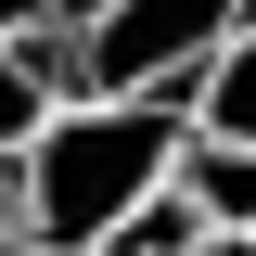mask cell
Here are the masks:
<instances>
[{
    "label": "cell",
    "mask_w": 256,
    "mask_h": 256,
    "mask_svg": "<svg viewBox=\"0 0 256 256\" xmlns=\"http://www.w3.org/2000/svg\"><path fill=\"white\" fill-rule=\"evenodd\" d=\"M180 102L166 90H64L13 154V244H90L141 180H166Z\"/></svg>",
    "instance_id": "obj_1"
},
{
    "label": "cell",
    "mask_w": 256,
    "mask_h": 256,
    "mask_svg": "<svg viewBox=\"0 0 256 256\" xmlns=\"http://www.w3.org/2000/svg\"><path fill=\"white\" fill-rule=\"evenodd\" d=\"M244 0H90L64 26V90H192V52L230 26Z\"/></svg>",
    "instance_id": "obj_2"
},
{
    "label": "cell",
    "mask_w": 256,
    "mask_h": 256,
    "mask_svg": "<svg viewBox=\"0 0 256 256\" xmlns=\"http://www.w3.org/2000/svg\"><path fill=\"white\" fill-rule=\"evenodd\" d=\"M166 180L205 205V230H256V141H218V128H192V116H180Z\"/></svg>",
    "instance_id": "obj_3"
},
{
    "label": "cell",
    "mask_w": 256,
    "mask_h": 256,
    "mask_svg": "<svg viewBox=\"0 0 256 256\" xmlns=\"http://www.w3.org/2000/svg\"><path fill=\"white\" fill-rule=\"evenodd\" d=\"M192 244H205V205H192L180 180H141L116 218L90 230V256H192Z\"/></svg>",
    "instance_id": "obj_4"
},
{
    "label": "cell",
    "mask_w": 256,
    "mask_h": 256,
    "mask_svg": "<svg viewBox=\"0 0 256 256\" xmlns=\"http://www.w3.org/2000/svg\"><path fill=\"white\" fill-rule=\"evenodd\" d=\"M64 102V38L52 26H26V38H0V166L26 154V128Z\"/></svg>",
    "instance_id": "obj_5"
},
{
    "label": "cell",
    "mask_w": 256,
    "mask_h": 256,
    "mask_svg": "<svg viewBox=\"0 0 256 256\" xmlns=\"http://www.w3.org/2000/svg\"><path fill=\"white\" fill-rule=\"evenodd\" d=\"M192 256H256V230H205V244H192Z\"/></svg>",
    "instance_id": "obj_6"
},
{
    "label": "cell",
    "mask_w": 256,
    "mask_h": 256,
    "mask_svg": "<svg viewBox=\"0 0 256 256\" xmlns=\"http://www.w3.org/2000/svg\"><path fill=\"white\" fill-rule=\"evenodd\" d=\"M0 230H13V166H0Z\"/></svg>",
    "instance_id": "obj_7"
},
{
    "label": "cell",
    "mask_w": 256,
    "mask_h": 256,
    "mask_svg": "<svg viewBox=\"0 0 256 256\" xmlns=\"http://www.w3.org/2000/svg\"><path fill=\"white\" fill-rule=\"evenodd\" d=\"M26 256H90V244H26Z\"/></svg>",
    "instance_id": "obj_8"
},
{
    "label": "cell",
    "mask_w": 256,
    "mask_h": 256,
    "mask_svg": "<svg viewBox=\"0 0 256 256\" xmlns=\"http://www.w3.org/2000/svg\"><path fill=\"white\" fill-rule=\"evenodd\" d=\"M0 256H26V244H13V230H0Z\"/></svg>",
    "instance_id": "obj_9"
}]
</instances>
